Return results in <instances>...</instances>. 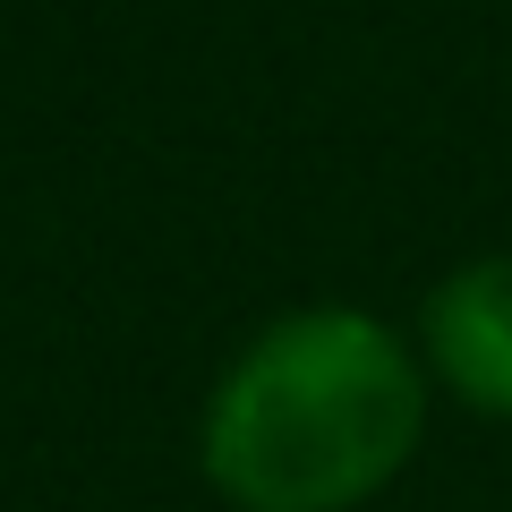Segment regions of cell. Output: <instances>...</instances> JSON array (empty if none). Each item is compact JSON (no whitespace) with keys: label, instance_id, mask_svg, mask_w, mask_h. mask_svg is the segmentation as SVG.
<instances>
[{"label":"cell","instance_id":"obj_2","mask_svg":"<svg viewBox=\"0 0 512 512\" xmlns=\"http://www.w3.org/2000/svg\"><path fill=\"white\" fill-rule=\"evenodd\" d=\"M427 367L453 384L470 410L512 419V256H478L444 274L419 308Z\"/></svg>","mask_w":512,"mask_h":512},{"label":"cell","instance_id":"obj_1","mask_svg":"<svg viewBox=\"0 0 512 512\" xmlns=\"http://www.w3.org/2000/svg\"><path fill=\"white\" fill-rule=\"evenodd\" d=\"M427 427V376L367 308H291L222 367L197 461L231 512H359L402 478Z\"/></svg>","mask_w":512,"mask_h":512}]
</instances>
